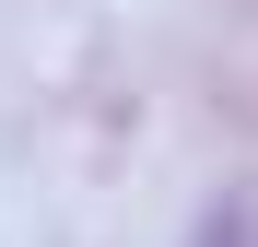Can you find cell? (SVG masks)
I'll return each instance as SVG.
<instances>
[{
  "label": "cell",
  "mask_w": 258,
  "mask_h": 247,
  "mask_svg": "<svg viewBox=\"0 0 258 247\" xmlns=\"http://www.w3.org/2000/svg\"><path fill=\"white\" fill-rule=\"evenodd\" d=\"M200 247H235V224H211V235H200Z\"/></svg>",
  "instance_id": "6da1fadb"
}]
</instances>
